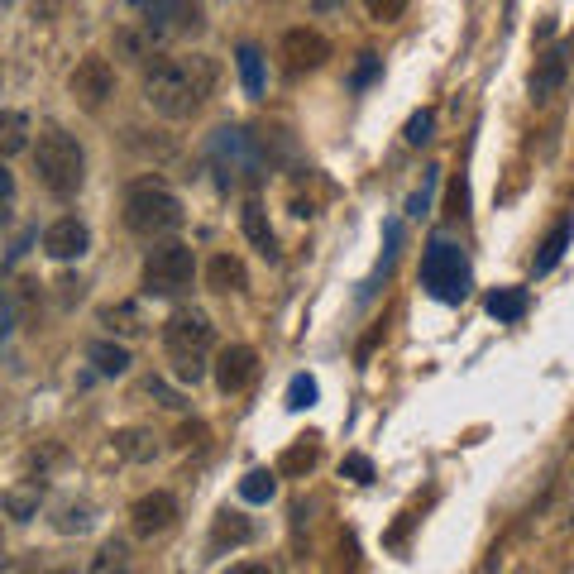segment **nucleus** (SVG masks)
Listing matches in <instances>:
<instances>
[{"label": "nucleus", "instance_id": "nucleus-1", "mask_svg": "<svg viewBox=\"0 0 574 574\" xmlns=\"http://www.w3.org/2000/svg\"><path fill=\"white\" fill-rule=\"evenodd\" d=\"M216 91V63L206 53L192 58H158L144 72V101L154 106L163 120H187L197 115Z\"/></svg>", "mask_w": 574, "mask_h": 574}, {"label": "nucleus", "instance_id": "nucleus-2", "mask_svg": "<svg viewBox=\"0 0 574 574\" xmlns=\"http://www.w3.org/2000/svg\"><path fill=\"white\" fill-rule=\"evenodd\" d=\"M120 216H125V230L139 235V240H168V235H177L182 221H187L177 192L168 182H158V177H139V182L125 187Z\"/></svg>", "mask_w": 574, "mask_h": 574}, {"label": "nucleus", "instance_id": "nucleus-3", "mask_svg": "<svg viewBox=\"0 0 574 574\" xmlns=\"http://www.w3.org/2000/svg\"><path fill=\"white\" fill-rule=\"evenodd\" d=\"M206 163L216 168L221 187H259L268 177V149L259 144V134H249L244 125H221L206 139Z\"/></svg>", "mask_w": 574, "mask_h": 574}, {"label": "nucleus", "instance_id": "nucleus-4", "mask_svg": "<svg viewBox=\"0 0 574 574\" xmlns=\"http://www.w3.org/2000/svg\"><path fill=\"white\" fill-rule=\"evenodd\" d=\"M163 350L173 359L177 383H201L206 378V359L216 350V326L206 311H173L163 321Z\"/></svg>", "mask_w": 574, "mask_h": 574}, {"label": "nucleus", "instance_id": "nucleus-5", "mask_svg": "<svg viewBox=\"0 0 574 574\" xmlns=\"http://www.w3.org/2000/svg\"><path fill=\"white\" fill-rule=\"evenodd\" d=\"M34 173H39V182H44L53 197L67 201V197H77L82 182H87V154H82V144L67 130L48 125L34 139Z\"/></svg>", "mask_w": 574, "mask_h": 574}, {"label": "nucleus", "instance_id": "nucleus-6", "mask_svg": "<svg viewBox=\"0 0 574 574\" xmlns=\"http://www.w3.org/2000/svg\"><path fill=\"white\" fill-rule=\"evenodd\" d=\"M421 287L445 302V307H460L474 287V268H469V254H464L460 240L450 235H431L426 240V254H421Z\"/></svg>", "mask_w": 574, "mask_h": 574}, {"label": "nucleus", "instance_id": "nucleus-7", "mask_svg": "<svg viewBox=\"0 0 574 574\" xmlns=\"http://www.w3.org/2000/svg\"><path fill=\"white\" fill-rule=\"evenodd\" d=\"M197 278V254L182 240H158L144 254V292L149 297H182Z\"/></svg>", "mask_w": 574, "mask_h": 574}, {"label": "nucleus", "instance_id": "nucleus-8", "mask_svg": "<svg viewBox=\"0 0 574 574\" xmlns=\"http://www.w3.org/2000/svg\"><path fill=\"white\" fill-rule=\"evenodd\" d=\"M278 58H283V67L292 77L316 72V67L331 63V39L321 29H311V24H297V29H287L283 39H278Z\"/></svg>", "mask_w": 574, "mask_h": 574}, {"label": "nucleus", "instance_id": "nucleus-9", "mask_svg": "<svg viewBox=\"0 0 574 574\" xmlns=\"http://www.w3.org/2000/svg\"><path fill=\"white\" fill-rule=\"evenodd\" d=\"M67 87H72V96L87 106V111H96V106H106L115 91V67L101 58V53H87L82 63L72 67V77H67Z\"/></svg>", "mask_w": 574, "mask_h": 574}, {"label": "nucleus", "instance_id": "nucleus-10", "mask_svg": "<svg viewBox=\"0 0 574 574\" xmlns=\"http://www.w3.org/2000/svg\"><path fill=\"white\" fill-rule=\"evenodd\" d=\"M177 517H182L177 498L168 493V488H154V493H144V498L130 508V527H134L139 541H154V536H163V531L177 527Z\"/></svg>", "mask_w": 574, "mask_h": 574}, {"label": "nucleus", "instance_id": "nucleus-11", "mask_svg": "<svg viewBox=\"0 0 574 574\" xmlns=\"http://www.w3.org/2000/svg\"><path fill=\"white\" fill-rule=\"evenodd\" d=\"M254 374H259L254 345H225V350L216 354V388H221L225 398H230V393H244V388L254 383Z\"/></svg>", "mask_w": 574, "mask_h": 574}, {"label": "nucleus", "instance_id": "nucleus-12", "mask_svg": "<svg viewBox=\"0 0 574 574\" xmlns=\"http://www.w3.org/2000/svg\"><path fill=\"white\" fill-rule=\"evenodd\" d=\"M87 249H91V230H87V221H77V216H58V221L44 230V254L58 259V264L82 259Z\"/></svg>", "mask_w": 574, "mask_h": 574}, {"label": "nucleus", "instance_id": "nucleus-13", "mask_svg": "<svg viewBox=\"0 0 574 574\" xmlns=\"http://www.w3.org/2000/svg\"><path fill=\"white\" fill-rule=\"evenodd\" d=\"M565 77H570V48L560 44V48H551V53H541V58H536V72H531V101H536V106L555 101V96L565 91Z\"/></svg>", "mask_w": 574, "mask_h": 574}, {"label": "nucleus", "instance_id": "nucleus-14", "mask_svg": "<svg viewBox=\"0 0 574 574\" xmlns=\"http://www.w3.org/2000/svg\"><path fill=\"white\" fill-rule=\"evenodd\" d=\"M240 230H244V240L254 244L259 254H264L268 264H278L283 259V249H278V235H273V225H268V211H264V201L259 197H244L240 206Z\"/></svg>", "mask_w": 574, "mask_h": 574}, {"label": "nucleus", "instance_id": "nucleus-15", "mask_svg": "<svg viewBox=\"0 0 574 574\" xmlns=\"http://www.w3.org/2000/svg\"><path fill=\"white\" fill-rule=\"evenodd\" d=\"M574 244V216H565V221H555V230L546 235V240L536 244V259H531V273L536 278H546L560 259H565V249Z\"/></svg>", "mask_w": 574, "mask_h": 574}, {"label": "nucleus", "instance_id": "nucleus-16", "mask_svg": "<svg viewBox=\"0 0 574 574\" xmlns=\"http://www.w3.org/2000/svg\"><path fill=\"white\" fill-rule=\"evenodd\" d=\"M158 39H163V29H158V24L144 20L139 29H134V24H125V29L115 34V53H120V58H130V63H149Z\"/></svg>", "mask_w": 574, "mask_h": 574}, {"label": "nucleus", "instance_id": "nucleus-17", "mask_svg": "<svg viewBox=\"0 0 574 574\" xmlns=\"http://www.w3.org/2000/svg\"><path fill=\"white\" fill-rule=\"evenodd\" d=\"M206 287L211 292H249V268L240 254H216L206 264Z\"/></svg>", "mask_w": 574, "mask_h": 574}, {"label": "nucleus", "instance_id": "nucleus-18", "mask_svg": "<svg viewBox=\"0 0 574 574\" xmlns=\"http://www.w3.org/2000/svg\"><path fill=\"white\" fill-rule=\"evenodd\" d=\"M484 311L493 316V321H503V326H512V321H522L531 311V292L527 287H493L484 297Z\"/></svg>", "mask_w": 574, "mask_h": 574}, {"label": "nucleus", "instance_id": "nucleus-19", "mask_svg": "<svg viewBox=\"0 0 574 574\" xmlns=\"http://www.w3.org/2000/svg\"><path fill=\"white\" fill-rule=\"evenodd\" d=\"M398 254H402V221H388V225H383V259H378L374 278L359 287V302H369L378 287H383V278H388V273H393V264H398Z\"/></svg>", "mask_w": 574, "mask_h": 574}, {"label": "nucleus", "instance_id": "nucleus-20", "mask_svg": "<svg viewBox=\"0 0 574 574\" xmlns=\"http://www.w3.org/2000/svg\"><path fill=\"white\" fill-rule=\"evenodd\" d=\"M111 445H115V455H120V460H130V464H149V460L158 455L154 431H139V426H125V431H115Z\"/></svg>", "mask_w": 574, "mask_h": 574}, {"label": "nucleus", "instance_id": "nucleus-21", "mask_svg": "<svg viewBox=\"0 0 574 574\" xmlns=\"http://www.w3.org/2000/svg\"><path fill=\"white\" fill-rule=\"evenodd\" d=\"M316 460H321V441H316V436H297V441H292L283 455H278V464H273V469H278L283 479H292V474H307Z\"/></svg>", "mask_w": 574, "mask_h": 574}, {"label": "nucleus", "instance_id": "nucleus-22", "mask_svg": "<svg viewBox=\"0 0 574 574\" xmlns=\"http://www.w3.org/2000/svg\"><path fill=\"white\" fill-rule=\"evenodd\" d=\"M87 359L96 364V374H101V378L130 374V364H134L130 350H125V345H115V340H96V345L87 350Z\"/></svg>", "mask_w": 574, "mask_h": 574}, {"label": "nucleus", "instance_id": "nucleus-23", "mask_svg": "<svg viewBox=\"0 0 574 574\" xmlns=\"http://www.w3.org/2000/svg\"><path fill=\"white\" fill-rule=\"evenodd\" d=\"M39 503H44V484H39V479L15 484L10 493H5V512H10V522H29V517H39Z\"/></svg>", "mask_w": 574, "mask_h": 574}, {"label": "nucleus", "instance_id": "nucleus-24", "mask_svg": "<svg viewBox=\"0 0 574 574\" xmlns=\"http://www.w3.org/2000/svg\"><path fill=\"white\" fill-rule=\"evenodd\" d=\"M235 67H240L244 96H264V53H259V44L235 48Z\"/></svg>", "mask_w": 574, "mask_h": 574}, {"label": "nucleus", "instance_id": "nucleus-25", "mask_svg": "<svg viewBox=\"0 0 574 574\" xmlns=\"http://www.w3.org/2000/svg\"><path fill=\"white\" fill-rule=\"evenodd\" d=\"M211 541H216V546H225V541H230V546H244V541H254V522H249L244 512L225 508L221 517H216V527H211Z\"/></svg>", "mask_w": 574, "mask_h": 574}, {"label": "nucleus", "instance_id": "nucleus-26", "mask_svg": "<svg viewBox=\"0 0 574 574\" xmlns=\"http://www.w3.org/2000/svg\"><path fill=\"white\" fill-rule=\"evenodd\" d=\"M24 144H29V115L5 111L0 115V154L15 158V154H24Z\"/></svg>", "mask_w": 574, "mask_h": 574}, {"label": "nucleus", "instance_id": "nucleus-27", "mask_svg": "<svg viewBox=\"0 0 574 574\" xmlns=\"http://www.w3.org/2000/svg\"><path fill=\"white\" fill-rule=\"evenodd\" d=\"M130 10L134 15H144L149 24H158V29L187 20V5H182V0H130Z\"/></svg>", "mask_w": 574, "mask_h": 574}, {"label": "nucleus", "instance_id": "nucleus-28", "mask_svg": "<svg viewBox=\"0 0 574 574\" xmlns=\"http://www.w3.org/2000/svg\"><path fill=\"white\" fill-rule=\"evenodd\" d=\"M278 469H249L240 479V498L244 503H273V493H278Z\"/></svg>", "mask_w": 574, "mask_h": 574}, {"label": "nucleus", "instance_id": "nucleus-29", "mask_svg": "<svg viewBox=\"0 0 574 574\" xmlns=\"http://www.w3.org/2000/svg\"><path fill=\"white\" fill-rule=\"evenodd\" d=\"M125 570H130V546H125L120 536H111L87 565V574H125Z\"/></svg>", "mask_w": 574, "mask_h": 574}, {"label": "nucleus", "instance_id": "nucleus-30", "mask_svg": "<svg viewBox=\"0 0 574 574\" xmlns=\"http://www.w3.org/2000/svg\"><path fill=\"white\" fill-rule=\"evenodd\" d=\"M436 187H441V168H426V177H421V187L407 197V216L412 221H421V216H431V197H436Z\"/></svg>", "mask_w": 574, "mask_h": 574}, {"label": "nucleus", "instance_id": "nucleus-31", "mask_svg": "<svg viewBox=\"0 0 574 574\" xmlns=\"http://www.w3.org/2000/svg\"><path fill=\"white\" fill-rule=\"evenodd\" d=\"M316 398H321L316 378H311V374H292V383H287V407H292V412H307V407H316Z\"/></svg>", "mask_w": 574, "mask_h": 574}, {"label": "nucleus", "instance_id": "nucleus-32", "mask_svg": "<svg viewBox=\"0 0 574 574\" xmlns=\"http://www.w3.org/2000/svg\"><path fill=\"white\" fill-rule=\"evenodd\" d=\"M101 326H111V331H120V335H139V311L130 307V302H120V307H106L101 311Z\"/></svg>", "mask_w": 574, "mask_h": 574}, {"label": "nucleus", "instance_id": "nucleus-33", "mask_svg": "<svg viewBox=\"0 0 574 574\" xmlns=\"http://www.w3.org/2000/svg\"><path fill=\"white\" fill-rule=\"evenodd\" d=\"M431 130H436V111H412L407 130H402V139H407L412 149H421V144H431Z\"/></svg>", "mask_w": 574, "mask_h": 574}, {"label": "nucleus", "instance_id": "nucleus-34", "mask_svg": "<svg viewBox=\"0 0 574 574\" xmlns=\"http://www.w3.org/2000/svg\"><path fill=\"white\" fill-rule=\"evenodd\" d=\"M378 72H383V58H378V53H359V63H354V72H350V91H364Z\"/></svg>", "mask_w": 574, "mask_h": 574}, {"label": "nucleus", "instance_id": "nucleus-35", "mask_svg": "<svg viewBox=\"0 0 574 574\" xmlns=\"http://www.w3.org/2000/svg\"><path fill=\"white\" fill-rule=\"evenodd\" d=\"M407 5H412V0H364V10H369V20H374V24L402 20V15H407Z\"/></svg>", "mask_w": 574, "mask_h": 574}, {"label": "nucleus", "instance_id": "nucleus-36", "mask_svg": "<svg viewBox=\"0 0 574 574\" xmlns=\"http://www.w3.org/2000/svg\"><path fill=\"white\" fill-rule=\"evenodd\" d=\"M340 474L354 479V484H374V460H369V455H345V460H340Z\"/></svg>", "mask_w": 574, "mask_h": 574}, {"label": "nucleus", "instance_id": "nucleus-37", "mask_svg": "<svg viewBox=\"0 0 574 574\" xmlns=\"http://www.w3.org/2000/svg\"><path fill=\"white\" fill-rule=\"evenodd\" d=\"M91 527V508H63L58 517V531H87Z\"/></svg>", "mask_w": 574, "mask_h": 574}, {"label": "nucleus", "instance_id": "nucleus-38", "mask_svg": "<svg viewBox=\"0 0 574 574\" xmlns=\"http://www.w3.org/2000/svg\"><path fill=\"white\" fill-rule=\"evenodd\" d=\"M201 441H206V426H201V421L197 426H182V445H201Z\"/></svg>", "mask_w": 574, "mask_h": 574}, {"label": "nucleus", "instance_id": "nucleus-39", "mask_svg": "<svg viewBox=\"0 0 574 574\" xmlns=\"http://www.w3.org/2000/svg\"><path fill=\"white\" fill-rule=\"evenodd\" d=\"M230 574H268V565H254V560H244V565H235Z\"/></svg>", "mask_w": 574, "mask_h": 574}, {"label": "nucleus", "instance_id": "nucleus-40", "mask_svg": "<svg viewBox=\"0 0 574 574\" xmlns=\"http://www.w3.org/2000/svg\"><path fill=\"white\" fill-rule=\"evenodd\" d=\"M316 5H321V10H335V5H340V0H316Z\"/></svg>", "mask_w": 574, "mask_h": 574}, {"label": "nucleus", "instance_id": "nucleus-41", "mask_svg": "<svg viewBox=\"0 0 574 574\" xmlns=\"http://www.w3.org/2000/svg\"><path fill=\"white\" fill-rule=\"evenodd\" d=\"M53 574H77V570H53Z\"/></svg>", "mask_w": 574, "mask_h": 574}]
</instances>
